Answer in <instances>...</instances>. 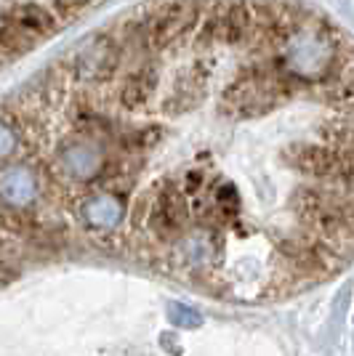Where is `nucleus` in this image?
Masks as SVG:
<instances>
[{
	"label": "nucleus",
	"instance_id": "f257e3e1",
	"mask_svg": "<svg viewBox=\"0 0 354 356\" xmlns=\"http://www.w3.org/2000/svg\"><path fill=\"white\" fill-rule=\"evenodd\" d=\"M123 56L125 54H123L118 35L99 32L72 54L70 72L83 86H107L115 80L120 64H123Z\"/></svg>",
	"mask_w": 354,
	"mask_h": 356
},
{
	"label": "nucleus",
	"instance_id": "f03ea898",
	"mask_svg": "<svg viewBox=\"0 0 354 356\" xmlns=\"http://www.w3.org/2000/svg\"><path fill=\"white\" fill-rule=\"evenodd\" d=\"M56 163H59V170L72 176L75 181H88V178L102 176L107 170V152L99 147L96 138L80 134L75 138L61 141Z\"/></svg>",
	"mask_w": 354,
	"mask_h": 356
},
{
	"label": "nucleus",
	"instance_id": "7ed1b4c3",
	"mask_svg": "<svg viewBox=\"0 0 354 356\" xmlns=\"http://www.w3.org/2000/svg\"><path fill=\"white\" fill-rule=\"evenodd\" d=\"M160 86V72L152 61H141L139 67H133L128 77L120 86V106H125L128 112H141L152 104L155 93Z\"/></svg>",
	"mask_w": 354,
	"mask_h": 356
},
{
	"label": "nucleus",
	"instance_id": "20e7f679",
	"mask_svg": "<svg viewBox=\"0 0 354 356\" xmlns=\"http://www.w3.org/2000/svg\"><path fill=\"white\" fill-rule=\"evenodd\" d=\"M80 218L83 223L99 232V234H112L125 218V205L123 197L115 192H99L86 197V202L80 205Z\"/></svg>",
	"mask_w": 354,
	"mask_h": 356
},
{
	"label": "nucleus",
	"instance_id": "39448f33",
	"mask_svg": "<svg viewBox=\"0 0 354 356\" xmlns=\"http://www.w3.org/2000/svg\"><path fill=\"white\" fill-rule=\"evenodd\" d=\"M38 194V178L27 168H8L0 173V200L6 208H30Z\"/></svg>",
	"mask_w": 354,
	"mask_h": 356
},
{
	"label": "nucleus",
	"instance_id": "423d86ee",
	"mask_svg": "<svg viewBox=\"0 0 354 356\" xmlns=\"http://www.w3.org/2000/svg\"><path fill=\"white\" fill-rule=\"evenodd\" d=\"M8 22L24 30L30 38L40 40L56 30V16L51 14L40 3H16L8 8Z\"/></svg>",
	"mask_w": 354,
	"mask_h": 356
},
{
	"label": "nucleus",
	"instance_id": "0eeeda50",
	"mask_svg": "<svg viewBox=\"0 0 354 356\" xmlns=\"http://www.w3.org/2000/svg\"><path fill=\"white\" fill-rule=\"evenodd\" d=\"M35 45V38H30L24 30H19L11 22H0V56L3 59H19Z\"/></svg>",
	"mask_w": 354,
	"mask_h": 356
},
{
	"label": "nucleus",
	"instance_id": "6e6552de",
	"mask_svg": "<svg viewBox=\"0 0 354 356\" xmlns=\"http://www.w3.org/2000/svg\"><path fill=\"white\" fill-rule=\"evenodd\" d=\"M0 226L16 237L38 234V218L30 208H0Z\"/></svg>",
	"mask_w": 354,
	"mask_h": 356
},
{
	"label": "nucleus",
	"instance_id": "1a4fd4ad",
	"mask_svg": "<svg viewBox=\"0 0 354 356\" xmlns=\"http://www.w3.org/2000/svg\"><path fill=\"white\" fill-rule=\"evenodd\" d=\"M160 141V131L157 128H131L120 136V147L128 154H144Z\"/></svg>",
	"mask_w": 354,
	"mask_h": 356
},
{
	"label": "nucleus",
	"instance_id": "9d476101",
	"mask_svg": "<svg viewBox=\"0 0 354 356\" xmlns=\"http://www.w3.org/2000/svg\"><path fill=\"white\" fill-rule=\"evenodd\" d=\"M19 144V120L14 112H0V160H6L8 154H14Z\"/></svg>",
	"mask_w": 354,
	"mask_h": 356
},
{
	"label": "nucleus",
	"instance_id": "9b49d317",
	"mask_svg": "<svg viewBox=\"0 0 354 356\" xmlns=\"http://www.w3.org/2000/svg\"><path fill=\"white\" fill-rule=\"evenodd\" d=\"M171 319L181 327H197L200 325V316L190 309H184V306H171Z\"/></svg>",
	"mask_w": 354,
	"mask_h": 356
},
{
	"label": "nucleus",
	"instance_id": "f8f14e48",
	"mask_svg": "<svg viewBox=\"0 0 354 356\" xmlns=\"http://www.w3.org/2000/svg\"><path fill=\"white\" fill-rule=\"evenodd\" d=\"M88 3H93V0H56V8L61 11V16H75L77 11H83Z\"/></svg>",
	"mask_w": 354,
	"mask_h": 356
},
{
	"label": "nucleus",
	"instance_id": "ddd939ff",
	"mask_svg": "<svg viewBox=\"0 0 354 356\" xmlns=\"http://www.w3.org/2000/svg\"><path fill=\"white\" fill-rule=\"evenodd\" d=\"M16 274H19V268H16L14 264H11L8 258H6V255H0V287L11 282Z\"/></svg>",
	"mask_w": 354,
	"mask_h": 356
},
{
	"label": "nucleus",
	"instance_id": "4468645a",
	"mask_svg": "<svg viewBox=\"0 0 354 356\" xmlns=\"http://www.w3.org/2000/svg\"><path fill=\"white\" fill-rule=\"evenodd\" d=\"M0 61H3V56H0Z\"/></svg>",
	"mask_w": 354,
	"mask_h": 356
}]
</instances>
